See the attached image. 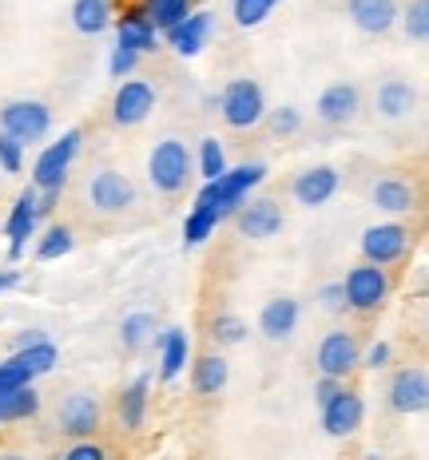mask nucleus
<instances>
[{
    "instance_id": "14",
    "label": "nucleus",
    "mask_w": 429,
    "mask_h": 460,
    "mask_svg": "<svg viewBox=\"0 0 429 460\" xmlns=\"http://www.w3.org/2000/svg\"><path fill=\"white\" fill-rule=\"evenodd\" d=\"M338 187H342V175H338V167H330V163H318V167H310V171H302L299 179H294V187H290V195H294V203L299 207H326L334 195H338Z\"/></svg>"
},
{
    "instance_id": "47",
    "label": "nucleus",
    "mask_w": 429,
    "mask_h": 460,
    "mask_svg": "<svg viewBox=\"0 0 429 460\" xmlns=\"http://www.w3.org/2000/svg\"><path fill=\"white\" fill-rule=\"evenodd\" d=\"M0 460H32V456H24V453H13V448H8V453H0Z\"/></svg>"
},
{
    "instance_id": "33",
    "label": "nucleus",
    "mask_w": 429,
    "mask_h": 460,
    "mask_svg": "<svg viewBox=\"0 0 429 460\" xmlns=\"http://www.w3.org/2000/svg\"><path fill=\"white\" fill-rule=\"evenodd\" d=\"M263 119H266V131H271L274 139H290V136H299V131H302V111L290 108V103H286V108L266 111Z\"/></svg>"
},
{
    "instance_id": "3",
    "label": "nucleus",
    "mask_w": 429,
    "mask_h": 460,
    "mask_svg": "<svg viewBox=\"0 0 429 460\" xmlns=\"http://www.w3.org/2000/svg\"><path fill=\"white\" fill-rule=\"evenodd\" d=\"M80 143H84V136L80 131H64L56 143H48V147L40 151V159L32 163V187L40 190H56L60 195L64 190V183H68V171H72V159L80 155Z\"/></svg>"
},
{
    "instance_id": "7",
    "label": "nucleus",
    "mask_w": 429,
    "mask_h": 460,
    "mask_svg": "<svg viewBox=\"0 0 429 460\" xmlns=\"http://www.w3.org/2000/svg\"><path fill=\"white\" fill-rule=\"evenodd\" d=\"M342 294H346L350 310L374 314L389 298V270H381V266H370V262H358L354 270L346 274V282H342Z\"/></svg>"
},
{
    "instance_id": "41",
    "label": "nucleus",
    "mask_w": 429,
    "mask_h": 460,
    "mask_svg": "<svg viewBox=\"0 0 429 460\" xmlns=\"http://www.w3.org/2000/svg\"><path fill=\"white\" fill-rule=\"evenodd\" d=\"M318 302H322V310L326 314H342L346 310V294H342V282H326L318 290Z\"/></svg>"
},
{
    "instance_id": "26",
    "label": "nucleus",
    "mask_w": 429,
    "mask_h": 460,
    "mask_svg": "<svg viewBox=\"0 0 429 460\" xmlns=\"http://www.w3.org/2000/svg\"><path fill=\"white\" fill-rule=\"evenodd\" d=\"M112 21H116L112 0H76L72 4V24H76V32H84V36H100Z\"/></svg>"
},
{
    "instance_id": "28",
    "label": "nucleus",
    "mask_w": 429,
    "mask_h": 460,
    "mask_svg": "<svg viewBox=\"0 0 429 460\" xmlns=\"http://www.w3.org/2000/svg\"><path fill=\"white\" fill-rule=\"evenodd\" d=\"M40 413V393L32 385L13 389V393H0V425H13V420H28Z\"/></svg>"
},
{
    "instance_id": "40",
    "label": "nucleus",
    "mask_w": 429,
    "mask_h": 460,
    "mask_svg": "<svg viewBox=\"0 0 429 460\" xmlns=\"http://www.w3.org/2000/svg\"><path fill=\"white\" fill-rule=\"evenodd\" d=\"M60 460H108V448L100 440H76L60 453Z\"/></svg>"
},
{
    "instance_id": "6",
    "label": "nucleus",
    "mask_w": 429,
    "mask_h": 460,
    "mask_svg": "<svg viewBox=\"0 0 429 460\" xmlns=\"http://www.w3.org/2000/svg\"><path fill=\"white\" fill-rule=\"evenodd\" d=\"M88 203L95 215H108V218L128 215V210L136 207V183H131L123 171L103 167L88 179Z\"/></svg>"
},
{
    "instance_id": "31",
    "label": "nucleus",
    "mask_w": 429,
    "mask_h": 460,
    "mask_svg": "<svg viewBox=\"0 0 429 460\" xmlns=\"http://www.w3.org/2000/svg\"><path fill=\"white\" fill-rule=\"evenodd\" d=\"M215 226H219V215H215V210L203 207V203H195V207H191V215L183 218V243H187V246L207 243V238L215 234Z\"/></svg>"
},
{
    "instance_id": "16",
    "label": "nucleus",
    "mask_w": 429,
    "mask_h": 460,
    "mask_svg": "<svg viewBox=\"0 0 429 460\" xmlns=\"http://www.w3.org/2000/svg\"><path fill=\"white\" fill-rule=\"evenodd\" d=\"M36 223H40V215H36V187H24L21 195H16V203L13 210H8V258H21L24 254V246H28V238L36 234Z\"/></svg>"
},
{
    "instance_id": "13",
    "label": "nucleus",
    "mask_w": 429,
    "mask_h": 460,
    "mask_svg": "<svg viewBox=\"0 0 429 460\" xmlns=\"http://www.w3.org/2000/svg\"><path fill=\"white\" fill-rule=\"evenodd\" d=\"M235 226L251 243H266V238H274L282 230V207L274 199H246L235 210Z\"/></svg>"
},
{
    "instance_id": "5",
    "label": "nucleus",
    "mask_w": 429,
    "mask_h": 460,
    "mask_svg": "<svg viewBox=\"0 0 429 460\" xmlns=\"http://www.w3.org/2000/svg\"><path fill=\"white\" fill-rule=\"evenodd\" d=\"M0 131L13 136L21 147L28 143H40L52 131V108L40 100H8L0 108Z\"/></svg>"
},
{
    "instance_id": "9",
    "label": "nucleus",
    "mask_w": 429,
    "mask_h": 460,
    "mask_svg": "<svg viewBox=\"0 0 429 460\" xmlns=\"http://www.w3.org/2000/svg\"><path fill=\"white\" fill-rule=\"evenodd\" d=\"M409 246H414V234H409V226H402V223H378L362 234V258H366L370 266H381V270L402 262L409 254Z\"/></svg>"
},
{
    "instance_id": "11",
    "label": "nucleus",
    "mask_w": 429,
    "mask_h": 460,
    "mask_svg": "<svg viewBox=\"0 0 429 460\" xmlns=\"http://www.w3.org/2000/svg\"><path fill=\"white\" fill-rule=\"evenodd\" d=\"M156 88L147 80H120L116 95H112V119L116 128H139L151 111H156Z\"/></svg>"
},
{
    "instance_id": "34",
    "label": "nucleus",
    "mask_w": 429,
    "mask_h": 460,
    "mask_svg": "<svg viewBox=\"0 0 429 460\" xmlns=\"http://www.w3.org/2000/svg\"><path fill=\"white\" fill-rule=\"evenodd\" d=\"M227 171V151L223 143H219L215 136H207L203 143H199V175L211 183V179H219Z\"/></svg>"
},
{
    "instance_id": "18",
    "label": "nucleus",
    "mask_w": 429,
    "mask_h": 460,
    "mask_svg": "<svg viewBox=\"0 0 429 460\" xmlns=\"http://www.w3.org/2000/svg\"><path fill=\"white\" fill-rule=\"evenodd\" d=\"M362 108V95L354 84H330L326 92L318 95V103H314V111H318L322 123H330V128H342V123H350Z\"/></svg>"
},
{
    "instance_id": "44",
    "label": "nucleus",
    "mask_w": 429,
    "mask_h": 460,
    "mask_svg": "<svg viewBox=\"0 0 429 460\" xmlns=\"http://www.w3.org/2000/svg\"><path fill=\"white\" fill-rule=\"evenodd\" d=\"M342 385H346V381H334V377H318V385H314V401H318V409L326 405V401L334 397V393H338Z\"/></svg>"
},
{
    "instance_id": "43",
    "label": "nucleus",
    "mask_w": 429,
    "mask_h": 460,
    "mask_svg": "<svg viewBox=\"0 0 429 460\" xmlns=\"http://www.w3.org/2000/svg\"><path fill=\"white\" fill-rule=\"evenodd\" d=\"M389 353H394V349H389V341H374V345H370V349H366V358H362V366H366V369H386L389 366Z\"/></svg>"
},
{
    "instance_id": "22",
    "label": "nucleus",
    "mask_w": 429,
    "mask_h": 460,
    "mask_svg": "<svg viewBox=\"0 0 429 460\" xmlns=\"http://www.w3.org/2000/svg\"><path fill=\"white\" fill-rule=\"evenodd\" d=\"M346 16L362 28V32L381 36L394 28L398 8H394V0H346Z\"/></svg>"
},
{
    "instance_id": "36",
    "label": "nucleus",
    "mask_w": 429,
    "mask_h": 460,
    "mask_svg": "<svg viewBox=\"0 0 429 460\" xmlns=\"http://www.w3.org/2000/svg\"><path fill=\"white\" fill-rule=\"evenodd\" d=\"M274 8H279V0H235L231 16H235L238 28H255V24H263Z\"/></svg>"
},
{
    "instance_id": "19",
    "label": "nucleus",
    "mask_w": 429,
    "mask_h": 460,
    "mask_svg": "<svg viewBox=\"0 0 429 460\" xmlns=\"http://www.w3.org/2000/svg\"><path fill=\"white\" fill-rule=\"evenodd\" d=\"M167 44L175 48L179 56H199L207 48V36H211V13H191V16H183L175 28H167Z\"/></svg>"
},
{
    "instance_id": "1",
    "label": "nucleus",
    "mask_w": 429,
    "mask_h": 460,
    "mask_svg": "<svg viewBox=\"0 0 429 460\" xmlns=\"http://www.w3.org/2000/svg\"><path fill=\"white\" fill-rule=\"evenodd\" d=\"M266 179V167L263 163H243V167H227L219 179H211V183H203V190H199L195 203L211 207L219 215V223L223 218H231L238 207L246 203V195H251L255 187H259Z\"/></svg>"
},
{
    "instance_id": "35",
    "label": "nucleus",
    "mask_w": 429,
    "mask_h": 460,
    "mask_svg": "<svg viewBox=\"0 0 429 460\" xmlns=\"http://www.w3.org/2000/svg\"><path fill=\"white\" fill-rule=\"evenodd\" d=\"M398 16H402V28H406V36L414 44L429 40V0H409V8L406 13H398Z\"/></svg>"
},
{
    "instance_id": "27",
    "label": "nucleus",
    "mask_w": 429,
    "mask_h": 460,
    "mask_svg": "<svg viewBox=\"0 0 429 460\" xmlns=\"http://www.w3.org/2000/svg\"><path fill=\"white\" fill-rule=\"evenodd\" d=\"M147 389H151V377H136L120 393V425L123 429L143 425V417H147Z\"/></svg>"
},
{
    "instance_id": "4",
    "label": "nucleus",
    "mask_w": 429,
    "mask_h": 460,
    "mask_svg": "<svg viewBox=\"0 0 429 460\" xmlns=\"http://www.w3.org/2000/svg\"><path fill=\"white\" fill-rule=\"evenodd\" d=\"M219 115H223V123L235 131H246V128H255V123H263L266 95L259 88V80L238 75V80L227 84L223 95H219Z\"/></svg>"
},
{
    "instance_id": "23",
    "label": "nucleus",
    "mask_w": 429,
    "mask_h": 460,
    "mask_svg": "<svg viewBox=\"0 0 429 460\" xmlns=\"http://www.w3.org/2000/svg\"><path fill=\"white\" fill-rule=\"evenodd\" d=\"M187 353H191V345H187V333L179 330V325H171V330L159 333V377L175 381L179 373L187 369Z\"/></svg>"
},
{
    "instance_id": "25",
    "label": "nucleus",
    "mask_w": 429,
    "mask_h": 460,
    "mask_svg": "<svg viewBox=\"0 0 429 460\" xmlns=\"http://www.w3.org/2000/svg\"><path fill=\"white\" fill-rule=\"evenodd\" d=\"M417 108V88L409 80H386L378 88V111L386 119H406Z\"/></svg>"
},
{
    "instance_id": "45",
    "label": "nucleus",
    "mask_w": 429,
    "mask_h": 460,
    "mask_svg": "<svg viewBox=\"0 0 429 460\" xmlns=\"http://www.w3.org/2000/svg\"><path fill=\"white\" fill-rule=\"evenodd\" d=\"M40 341H48L44 330H28V333H21V338H16V349H24V345H40Z\"/></svg>"
},
{
    "instance_id": "12",
    "label": "nucleus",
    "mask_w": 429,
    "mask_h": 460,
    "mask_svg": "<svg viewBox=\"0 0 429 460\" xmlns=\"http://www.w3.org/2000/svg\"><path fill=\"white\" fill-rule=\"evenodd\" d=\"M386 397H389V409L394 413H425V405H429V377H425V369L422 366H406V369H398L394 373V381H389V389H386Z\"/></svg>"
},
{
    "instance_id": "29",
    "label": "nucleus",
    "mask_w": 429,
    "mask_h": 460,
    "mask_svg": "<svg viewBox=\"0 0 429 460\" xmlns=\"http://www.w3.org/2000/svg\"><path fill=\"white\" fill-rule=\"evenodd\" d=\"M191 13H195V0H143V16L151 21L156 32H167V28H175Z\"/></svg>"
},
{
    "instance_id": "48",
    "label": "nucleus",
    "mask_w": 429,
    "mask_h": 460,
    "mask_svg": "<svg viewBox=\"0 0 429 460\" xmlns=\"http://www.w3.org/2000/svg\"><path fill=\"white\" fill-rule=\"evenodd\" d=\"M366 460H381V456H378V453H370V456H366Z\"/></svg>"
},
{
    "instance_id": "21",
    "label": "nucleus",
    "mask_w": 429,
    "mask_h": 460,
    "mask_svg": "<svg viewBox=\"0 0 429 460\" xmlns=\"http://www.w3.org/2000/svg\"><path fill=\"white\" fill-rule=\"evenodd\" d=\"M294 325H299V302L294 298H271L259 310V333L266 341H286L294 333Z\"/></svg>"
},
{
    "instance_id": "37",
    "label": "nucleus",
    "mask_w": 429,
    "mask_h": 460,
    "mask_svg": "<svg viewBox=\"0 0 429 460\" xmlns=\"http://www.w3.org/2000/svg\"><path fill=\"white\" fill-rule=\"evenodd\" d=\"M36 381V373L24 366V358L21 353H13L8 361H0V393H13V389H24V385H32Z\"/></svg>"
},
{
    "instance_id": "15",
    "label": "nucleus",
    "mask_w": 429,
    "mask_h": 460,
    "mask_svg": "<svg viewBox=\"0 0 429 460\" xmlns=\"http://www.w3.org/2000/svg\"><path fill=\"white\" fill-rule=\"evenodd\" d=\"M362 417H366V405H362V397L354 389L342 385L334 397L322 405V429H326L330 437H350L362 429Z\"/></svg>"
},
{
    "instance_id": "38",
    "label": "nucleus",
    "mask_w": 429,
    "mask_h": 460,
    "mask_svg": "<svg viewBox=\"0 0 429 460\" xmlns=\"http://www.w3.org/2000/svg\"><path fill=\"white\" fill-rule=\"evenodd\" d=\"M211 338L219 345H238L246 338V322L238 318V314H219V318L211 322Z\"/></svg>"
},
{
    "instance_id": "20",
    "label": "nucleus",
    "mask_w": 429,
    "mask_h": 460,
    "mask_svg": "<svg viewBox=\"0 0 429 460\" xmlns=\"http://www.w3.org/2000/svg\"><path fill=\"white\" fill-rule=\"evenodd\" d=\"M370 199H374V207L386 210V215H409V210H417V187L402 175L378 179L374 190H370Z\"/></svg>"
},
{
    "instance_id": "10",
    "label": "nucleus",
    "mask_w": 429,
    "mask_h": 460,
    "mask_svg": "<svg viewBox=\"0 0 429 460\" xmlns=\"http://www.w3.org/2000/svg\"><path fill=\"white\" fill-rule=\"evenodd\" d=\"M362 366V341L350 330H330L318 345V373L334 381H346Z\"/></svg>"
},
{
    "instance_id": "2",
    "label": "nucleus",
    "mask_w": 429,
    "mask_h": 460,
    "mask_svg": "<svg viewBox=\"0 0 429 460\" xmlns=\"http://www.w3.org/2000/svg\"><path fill=\"white\" fill-rule=\"evenodd\" d=\"M191 171H195V155L187 151L183 139H159L147 155V179L159 195H179L191 183Z\"/></svg>"
},
{
    "instance_id": "8",
    "label": "nucleus",
    "mask_w": 429,
    "mask_h": 460,
    "mask_svg": "<svg viewBox=\"0 0 429 460\" xmlns=\"http://www.w3.org/2000/svg\"><path fill=\"white\" fill-rule=\"evenodd\" d=\"M100 397H95L92 389H76L68 393V397L60 401V409H56V425H60L64 437L72 440H92L95 433H100Z\"/></svg>"
},
{
    "instance_id": "17",
    "label": "nucleus",
    "mask_w": 429,
    "mask_h": 460,
    "mask_svg": "<svg viewBox=\"0 0 429 460\" xmlns=\"http://www.w3.org/2000/svg\"><path fill=\"white\" fill-rule=\"evenodd\" d=\"M116 48H128V52H156V28H151V21L143 16V4H128L123 8V16H116Z\"/></svg>"
},
{
    "instance_id": "46",
    "label": "nucleus",
    "mask_w": 429,
    "mask_h": 460,
    "mask_svg": "<svg viewBox=\"0 0 429 460\" xmlns=\"http://www.w3.org/2000/svg\"><path fill=\"white\" fill-rule=\"evenodd\" d=\"M16 282H21L16 270H0V290H8V286H16Z\"/></svg>"
},
{
    "instance_id": "42",
    "label": "nucleus",
    "mask_w": 429,
    "mask_h": 460,
    "mask_svg": "<svg viewBox=\"0 0 429 460\" xmlns=\"http://www.w3.org/2000/svg\"><path fill=\"white\" fill-rule=\"evenodd\" d=\"M136 64H139V56L136 52H128V48H116V52H112V75H116V80H123V75H131L136 72Z\"/></svg>"
},
{
    "instance_id": "39",
    "label": "nucleus",
    "mask_w": 429,
    "mask_h": 460,
    "mask_svg": "<svg viewBox=\"0 0 429 460\" xmlns=\"http://www.w3.org/2000/svg\"><path fill=\"white\" fill-rule=\"evenodd\" d=\"M21 167H24V147L13 136H4V131H0V171L16 175Z\"/></svg>"
},
{
    "instance_id": "24",
    "label": "nucleus",
    "mask_w": 429,
    "mask_h": 460,
    "mask_svg": "<svg viewBox=\"0 0 429 460\" xmlns=\"http://www.w3.org/2000/svg\"><path fill=\"white\" fill-rule=\"evenodd\" d=\"M227 377H231V366H227L223 353H203V358L191 366V385H195V393H203V397L223 393Z\"/></svg>"
},
{
    "instance_id": "30",
    "label": "nucleus",
    "mask_w": 429,
    "mask_h": 460,
    "mask_svg": "<svg viewBox=\"0 0 429 460\" xmlns=\"http://www.w3.org/2000/svg\"><path fill=\"white\" fill-rule=\"evenodd\" d=\"M151 333H156V318H151L147 310H136V314H128V318L120 322V341H123V349L128 353L143 349V345L151 341Z\"/></svg>"
},
{
    "instance_id": "32",
    "label": "nucleus",
    "mask_w": 429,
    "mask_h": 460,
    "mask_svg": "<svg viewBox=\"0 0 429 460\" xmlns=\"http://www.w3.org/2000/svg\"><path fill=\"white\" fill-rule=\"evenodd\" d=\"M72 246H76V238L68 226H48L44 238L36 243V258H40V262H56V258L72 254Z\"/></svg>"
}]
</instances>
